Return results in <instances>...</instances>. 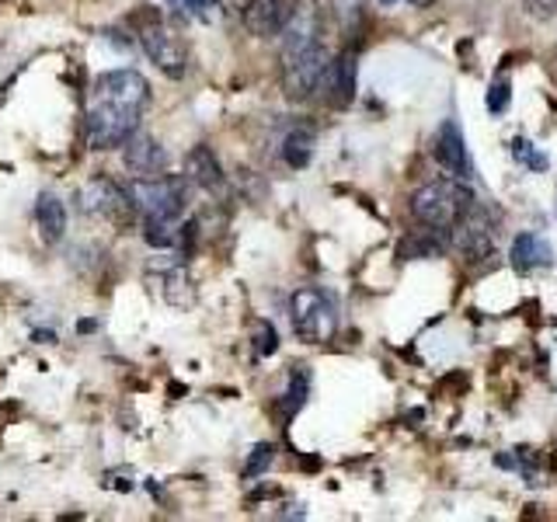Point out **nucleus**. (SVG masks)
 <instances>
[{"label": "nucleus", "mask_w": 557, "mask_h": 522, "mask_svg": "<svg viewBox=\"0 0 557 522\" xmlns=\"http://www.w3.org/2000/svg\"><path fill=\"white\" fill-rule=\"evenodd\" d=\"M182 4H185L188 14H196V17H202V22H209V17H213V8L220 4V0H182Z\"/></svg>", "instance_id": "obj_24"}, {"label": "nucleus", "mask_w": 557, "mask_h": 522, "mask_svg": "<svg viewBox=\"0 0 557 522\" xmlns=\"http://www.w3.org/2000/svg\"><path fill=\"white\" fill-rule=\"evenodd\" d=\"M289 313H293V327L307 345H321L331 341L338 331V318H335V307L321 293V289H296L293 300H289Z\"/></svg>", "instance_id": "obj_5"}, {"label": "nucleus", "mask_w": 557, "mask_h": 522, "mask_svg": "<svg viewBox=\"0 0 557 522\" xmlns=\"http://www.w3.org/2000/svg\"><path fill=\"white\" fill-rule=\"evenodd\" d=\"M380 4H394V0H380Z\"/></svg>", "instance_id": "obj_26"}, {"label": "nucleus", "mask_w": 557, "mask_h": 522, "mask_svg": "<svg viewBox=\"0 0 557 522\" xmlns=\"http://www.w3.org/2000/svg\"><path fill=\"white\" fill-rule=\"evenodd\" d=\"M356 74H359V60L356 52H342V57L331 63V77H327V91L331 104H352L356 98Z\"/></svg>", "instance_id": "obj_15"}, {"label": "nucleus", "mask_w": 557, "mask_h": 522, "mask_svg": "<svg viewBox=\"0 0 557 522\" xmlns=\"http://www.w3.org/2000/svg\"><path fill=\"white\" fill-rule=\"evenodd\" d=\"M81 209H84V213H91V216H101L109 223L126 226L136 216V199H133V191H126L119 182L95 178V182H87L81 188Z\"/></svg>", "instance_id": "obj_6"}, {"label": "nucleus", "mask_w": 557, "mask_h": 522, "mask_svg": "<svg viewBox=\"0 0 557 522\" xmlns=\"http://www.w3.org/2000/svg\"><path fill=\"white\" fill-rule=\"evenodd\" d=\"M397 254L400 258H440L443 254V240L435 237V231L432 226H422V231H414V234H408L405 240L397 244Z\"/></svg>", "instance_id": "obj_17"}, {"label": "nucleus", "mask_w": 557, "mask_h": 522, "mask_svg": "<svg viewBox=\"0 0 557 522\" xmlns=\"http://www.w3.org/2000/svg\"><path fill=\"white\" fill-rule=\"evenodd\" d=\"M478 206L474 191H470L460 178H440V182H429L422 185L411 196V216L422 223V226H432V231H453L470 209Z\"/></svg>", "instance_id": "obj_2"}, {"label": "nucleus", "mask_w": 557, "mask_h": 522, "mask_svg": "<svg viewBox=\"0 0 557 522\" xmlns=\"http://www.w3.org/2000/svg\"><path fill=\"white\" fill-rule=\"evenodd\" d=\"M338 4H342V0H338ZM348 4H356V0H348Z\"/></svg>", "instance_id": "obj_27"}, {"label": "nucleus", "mask_w": 557, "mask_h": 522, "mask_svg": "<svg viewBox=\"0 0 557 522\" xmlns=\"http://www.w3.org/2000/svg\"><path fill=\"white\" fill-rule=\"evenodd\" d=\"M435 161H440L443 171H449L453 178H467L470 174V153H467L463 129L457 119H446L440 133H435Z\"/></svg>", "instance_id": "obj_11"}, {"label": "nucleus", "mask_w": 557, "mask_h": 522, "mask_svg": "<svg viewBox=\"0 0 557 522\" xmlns=\"http://www.w3.org/2000/svg\"><path fill=\"white\" fill-rule=\"evenodd\" d=\"M509 261H512V269L516 272H536V269H550V261H554V251H550V244L540 237V234H519L512 240V251H509Z\"/></svg>", "instance_id": "obj_13"}, {"label": "nucleus", "mask_w": 557, "mask_h": 522, "mask_svg": "<svg viewBox=\"0 0 557 522\" xmlns=\"http://www.w3.org/2000/svg\"><path fill=\"white\" fill-rule=\"evenodd\" d=\"M240 17H244V25H248L251 35L272 39V35H283L289 11H286V0H248Z\"/></svg>", "instance_id": "obj_12"}, {"label": "nucleus", "mask_w": 557, "mask_h": 522, "mask_svg": "<svg viewBox=\"0 0 557 522\" xmlns=\"http://www.w3.org/2000/svg\"><path fill=\"white\" fill-rule=\"evenodd\" d=\"M122 161H126V167L136 174V178H157V174L168 171V150L147 133H133L126 139V153H122Z\"/></svg>", "instance_id": "obj_10"}, {"label": "nucleus", "mask_w": 557, "mask_h": 522, "mask_svg": "<svg viewBox=\"0 0 557 522\" xmlns=\"http://www.w3.org/2000/svg\"><path fill=\"white\" fill-rule=\"evenodd\" d=\"M283 161L296 171H304L313 161V136L307 129H293L283 139Z\"/></svg>", "instance_id": "obj_18"}, {"label": "nucleus", "mask_w": 557, "mask_h": 522, "mask_svg": "<svg viewBox=\"0 0 557 522\" xmlns=\"http://www.w3.org/2000/svg\"><path fill=\"white\" fill-rule=\"evenodd\" d=\"M327 77H331V60H327L324 46H313L304 52V57L283 63V87L289 98L318 95L321 87H327Z\"/></svg>", "instance_id": "obj_7"}, {"label": "nucleus", "mask_w": 557, "mask_h": 522, "mask_svg": "<svg viewBox=\"0 0 557 522\" xmlns=\"http://www.w3.org/2000/svg\"><path fill=\"white\" fill-rule=\"evenodd\" d=\"M453 248L463 258H487L495 248V226L492 220L481 216V209L474 206L470 213L453 226Z\"/></svg>", "instance_id": "obj_9"}, {"label": "nucleus", "mask_w": 557, "mask_h": 522, "mask_svg": "<svg viewBox=\"0 0 557 522\" xmlns=\"http://www.w3.org/2000/svg\"><path fill=\"white\" fill-rule=\"evenodd\" d=\"M150 101V84L136 70H109L91 84L84 109V133L95 150L126 144Z\"/></svg>", "instance_id": "obj_1"}, {"label": "nucleus", "mask_w": 557, "mask_h": 522, "mask_svg": "<svg viewBox=\"0 0 557 522\" xmlns=\"http://www.w3.org/2000/svg\"><path fill=\"white\" fill-rule=\"evenodd\" d=\"M278 348V335H275V327L269 321H258V331H255V352L258 356H272Z\"/></svg>", "instance_id": "obj_23"}, {"label": "nucleus", "mask_w": 557, "mask_h": 522, "mask_svg": "<svg viewBox=\"0 0 557 522\" xmlns=\"http://www.w3.org/2000/svg\"><path fill=\"white\" fill-rule=\"evenodd\" d=\"M321 46V14L313 4H300L293 8L289 17H286V28H283V52H278V60L289 63L296 57H304L307 49Z\"/></svg>", "instance_id": "obj_8"}, {"label": "nucleus", "mask_w": 557, "mask_h": 522, "mask_svg": "<svg viewBox=\"0 0 557 522\" xmlns=\"http://www.w3.org/2000/svg\"><path fill=\"white\" fill-rule=\"evenodd\" d=\"M509 101H512V84L505 77H498L492 87H487V112L502 115L505 109H509Z\"/></svg>", "instance_id": "obj_21"}, {"label": "nucleus", "mask_w": 557, "mask_h": 522, "mask_svg": "<svg viewBox=\"0 0 557 522\" xmlns=\"http://www.w3.org/2000/svg\"><path fill=\"white\" fill-rule=\"evenodd\" d=\"M139 46H144L147 60L168 77H185L188 70V49L182 42V35L174 32L157 11H144V22H139Z\"/></svg>", "instance_id": "obj_3"}, {"label": "nucleus", "mask_w": 557, "mask_h": 522, "mask_svg": "<svg viewBox=\"0 0 557 522\" xmlns=\"http://www.w3.org/2000/svg\"><path fill=\"white\" fill-rule=\"evenodd\" d=\"M411 4H414V8H425V4H432V0H411Z\"/></svg>", "instance_id": "obj_25"}, {"label": "nucleus", "mask_w": 557, "mask_h": 522, "mask_svg": "<svg viewBox=\"0 0 557 522\" xmlns=\"http://www.w3.org/2000/svg\"><path fill=\"white\" fill-rule=\"evenodd\" d=\"M307 397H310V373L304 370V365H296L293 376H289V390L283 397V418H286V422L307 405Z\"/></svg>", "instance_id": "obj_19"}, {"label": "nucleus", "mask_w": 557, "mask_h": 522, "mask_svg": "<svg viewBox=\"0 0 557 522\" xmlns=\"http://www.w3.org/2000/svg\"><path fill=\"white\" fill-rule=\"evenodd\" d=\"M188 178L196 182L206 191H223L226 178H223V167L216 161V153L209 147H196L188 153Z\"/></svg>", "instance_id": "obj_16"}, {"label": "nucleus", "mask_w": 557, "mask_h": 522, "mask_svg": "<svg viewBox=\"0 0 557 522\" xmlns=\"http://www.w3.org/2000/svg\"><path fill=\"white\" fill-rule=\"evenodd\" d=\"M509 150H512V157L522 164V167H530V171H547L550 167V161H547V153L544 150H536L530 139H522V136H516L512 144H509Z\"/></svg>", "instance_id": "obj_20"}, {"label": "nucleus", "mask_w": 557, "mask_h": 522, "mask_svg": "<svg viewBox=\"0 0 557 522\" xmlns=\"http://www.w3.org/2000/svg\"><path fill=\"white\" fill-rule=\"evenodd\" d=\"M35 226H39V234L46 244H60L63 234H66V206L60 202V196H52V191H42L39 199H35Z\"/></svg>", "instance_id": "obj_14"}, {"label": "nucleus", "mask_w": 557, "mask_h": 522, "mask_svg": "<svg viewBox=\"0 0 557 522\" xmlns=\"http://www.w3.org/2000/svg\"><path fill=\"white\" fill-rule=\"evenodd\" d=\"M133 199L147 220L178 223L185 213L188 191H185V182L174 178V174H157V178H139L133 185Z\"/></svg>", "instance_id": "obj_4"}, {"label": "nucleus", "mask_w": 557, "mask_h": 522, "mask_svg": "<svg viewBox=\"0 0 557 522\" xmlns=\"http://www.w3.org/2000/svg\"><path fill=\"white\" fill-rule=\"evenodd\" d=\"M272 460H275V449H272L269 443H261V446L251 449V457H248V467H244V474H248V477L265 474V470L272 467Z\"/></svg>", "instance_id": "obj_22"}]
</instances>
